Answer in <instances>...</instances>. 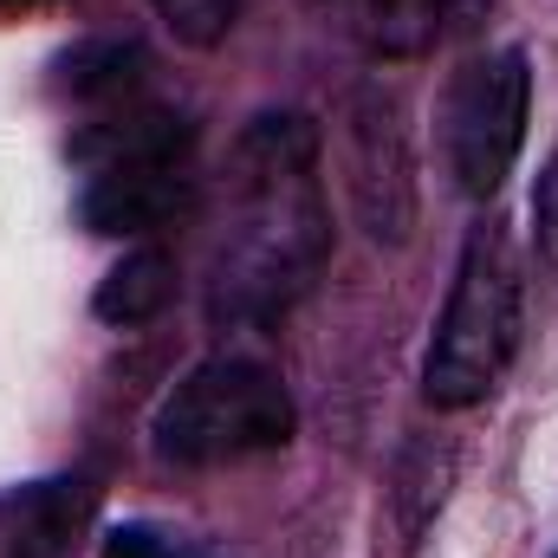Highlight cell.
I'll return each mask as SVG.
<instances>
[{"label": "cell", "mask_w": 558, "mask_h": 558, "mask_svg": "<svg viewBox=\"0 0 558 558\" xmlns=\"http://www.w3.org/2000/svg\"><path fill=\"white\" fill-rule=\"evenodd\" d=\"M331 260L325 143L305 111H260L221 169L202 305L221 331L279 325Z\"/></svg>", "instance_id": "cell-1"}, {"label": "cell", "mask_w": 558, "mask_h": 558, "mask_svg": "<svg viewBox=\"0 0 558 558\" xmlns=\"http://www.w3.org/2000/svg\"><path fill=\"white\" fill-rule=\"evenodd\" d=\"M78 221L111 241H156L195 208V124L149 85L85 111L78 137Z\"/></svg>", "instance_id": "cell-2"}, {"label": "cell", "mask_w": 558, "mask_h": 558, "mask_svg": "<svg viewBox=\"0 0 558 558\" xmlns=\"http://www.w3.org/2000/svg\"><path fill=\"white\" fill-rule=\"evenodd\" d=\"M520 312H526L520 247L500 215H481L461 241V260H454L428 357H422V397L435 410L487 403L520 351Z\"/></svg>", "instance_id": "cell-3"}, {"label": "cell", "mask_w": 558, "mask_h": 558, "mask_svg": "<svg viewBox=\"0 0 558 558\" xmlns=\"http://www.w3.org/2000/svg\"><path fill=\"white\" fill-rule=\"evenodd\" d=\"M292 428L299 410L274 364L254 351H215L162 397L149 422V448L169 468H234L279 454Z\"/></svg>", "instance_id": "cell-4"}, {"label": "cell", "mask_w": 558, "mask_h": 558, "mask_svg": "<svg viewBox=\"0 0 558 558\" xmlns=\"http://www.w3.org/2000/svg\"><path fill=\"white\" fill-rule=\"evenodd\" d=\"M526 105H533V72L520 46L481 52L448 78L441 98V156L448 175L468 202H494L500 182L513 175L526 149Z\"/></svg>", "instance_id": "cell-5"}, {"label": "cell", "mask_w": 558, "mask_h": 558, "mask_svg": "<svg viewBox=\"0 0 558 558\" xmlns=\"http://www.w3.org/2000/svg\"><path fill=\"white\" fill-rule=\"evenodd\" d=\"M344 175H351V202L371 241L403 247L416 221V162H410L403 105L384 85H364L344 111Z\"/></svg>", "instance_id": "cell-6"}, {"label": "cell", "mask_w": 558, "mask_h": 558, "mask_svg": "<svg viewBox=\"0 0 558 558\" xmlns=\"http://www.w3.org/2000/svg\"><path fill=\"white\" fill-rule=\"evenodd\" d=\"M92 481L85 474H46L0 494V558H65L92 520Z\"/></svg>", "instance_id": "cell-7"}, {"label": "cell", "mask_w": 558, "mask_h": 558, "mask_svg": "<svg viewBox=\"0 0 558 558\" xmlns=\"http://www.w3.org/2000/svg\"><path fill=\"white\" fill-rule=\"evenodd\" d=\"M481 0H338V20L371 59H422Z\"/></svg>", "instance_id": "cell-8"}, {"label": "cell", "mask_w": 558, "mask_h": 558, "mask_svg": "<svg viewBox=\"0 0 558 558\" xmlns=\"http://www.w3.org/2000/svg\"><path fill=\"white\" fill-rule=\"evenodd\" d=\"M175 260L156 247V241H137L111 274L98 286V299H92V312L105 318V325H118V331H137L149 318H162L169 312V299H175Z\"/></svg>", "instance_id": "cell-9"}, {"label": "cell", "mask_w": 558, "mask_h": 558, "mask_svg": "<svg viewBox=\"0 0 558 558\" xmlns=\"http://www.w3.org/2000/svg\"><path fill=\"white\" fill-rule=\"evenodd\" d=\"M149 7L182 46H221L241 20V0H149Z\"/></svg>", "instance_id": "cell-10"}, {"label": "cell", "mask_w": 558, "mask_h": 558, "mask_svg": "<svg viewBox=\"0 0 558 558\" xmlns=\"http://www.w3.org/2000/svg\"><path fill=\"white\" fill-rule=\"evenodd\" d=\"M533 260L558 274V149L546 156L539 182H533Z\"/></svg>", "instance_id": "cell-11"}, {"label": "cell", "mask_w": 558, "mask_h": 558, "mask_svg": "<svg viewBox=\"0 0 558 558\" xmlns=\"http://www.w3.org/2000/svg\"><path fill=\"white\" fill-rule=\"evenodd\" d=\"M98 558H202V553H189V546H182V539H169L162 526L124 520V526H111V533H105Z\"/></svg>", "instance_id": "cell-12"}, {"label": "cell", "mask_w": 558, "mask_h": 558, "mask_svg": "<svg viewBox=\"0 0 558 558\" xmlns=\"http://www.w3.org/2000/svg\"><path fill=\"white\" fill-rule=\"evenodd\" d=\"M26 7H39V0H0V13H26Z\"/></svg>", "instance_id": "cell-13"}]
</instances>
